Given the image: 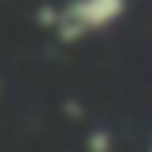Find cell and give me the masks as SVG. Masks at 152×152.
<instances>
[{
  "instance_id": "7a4b0ae2",
  "label": "cell",
  "mask_w": 152,
  "mask_h": 152,
  "mask_svg": "<svg viewBox=\"0 0 152 152\" xmlns=\"http://www.w3.org/2000/svg\"><path fill=\"white\" fill-rule=\"evenodd\" d=\"M86 145H89V152H111V134L108 130H93Z\"/></svg>"
},
{
  "instance_id": "6da1fadb",
  "label": "cell",
  "mask_w": 152,
  "mask_h": 152,
  "mask_svg": "<svg viewBox=\"0 0 152 152\" xmlns=\"http://www.w3.org/2000/svg\"><path fill=\"white\" fill-rule=\"evenodd\" d=\"M126 0H78L63 11V19H56L59 37L63 41H74V37H86L93 30H104L123 15Z\"/></svg>"
}]
</instances>
